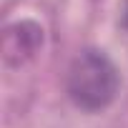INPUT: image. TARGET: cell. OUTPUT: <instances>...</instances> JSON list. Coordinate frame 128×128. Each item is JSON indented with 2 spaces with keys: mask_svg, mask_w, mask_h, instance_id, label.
Here are the masks:
<instances>
[{
  "mask_svg": "<svg viewBox=\"0 0 128 128\" xmlns=\"http://www.w3.org/2000/svg\"><path fill=\"white\" fill-rule=\"evenodd\" d=\"M120 88V73L116 63L100 48H83L68 68L66 90L76 108L98 113L108 108Z\"/></svg>",
  "mask_w": 128,
  "mask_h": 128,
  "instance_id": "obj_1",
  "label": "cell"
},
{
  "mask_svg": "<svg viewBox=\"0 0 128 128\" xmlns=\"http://www.w3.org/2000/svg\"><path fill=\"white\" fill-rule=\"evenodd\" d=\"M43 48V28L35 20H18L5 28L3 35V58L8 66L18 68L33 60Z\"/></svg>",
  "mask_w": 128,
  "mask_h": 128,
  "instance_id": "obj_2",
  "label": "cell"
},
{
  "mask_svg": "<svg viewBox=\"0 0 128 128\" xmlns=\"http://www.w3.org/2000/svg\"><path fill=\"white\" fill-rule=\"evenodd\" d=\"M123 28L128 30V0H126V10H123Z\"/></svg>",
  "mask_w": 128,
  "mask_h": 128,
  "instance_id": "obj_3",
  "label": "cell"
}]
</instances>
